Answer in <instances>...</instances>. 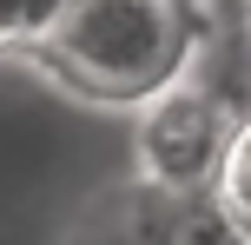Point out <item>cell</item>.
I'll return each instance as SVG.
<instances>
[{
  "mask_svg": "<svg viewBox=\"0 0 251 245\" xmlns=\"http://www.w3.org/2000/svg\"><path fill=\"white\" fill-rule=\"evenodd\" d=\"M199 47V0H79L33 53L60 86L100 106H146L178 73H192Z\"/></svg>",
  "mask_w": 251,
  "mask_h": 245,
  "instance_id": "1",
  "label": "cell"
},
{
  "mask_svg": "<svg viewBox=\"0 0 251 245\" xmlns=\"http://www.w3.org/2000/svg\"><path fill=\"white\" fill-rule=\"evenodd\" d=\"M238 126H245V113L231 106V93L218 80H205L199 66L178 73L159 100L139 106V172H146V186H159V192H212Z\"/></svg>",
  "mask_w": 251,
  "mask_h": 245,
  "instance_id": "2",
  "label": "cell"
},
{
  "mask_svg": "<svg viewBox=\"0 0 251 245\" xmlns=\"http://www.w3.org/2000/svg\"><path fill=\"white\" fill-rule=\"evenodd\" d=\"M73 7H79V0H0V47L33 53L40 40H47L66 13H73Z\"/></svg>",
  "mask_w": 251,
  "mask_h": 245,
  "instance_id": "3",
  "label": "cell"
},
{
  "mask_svg": "<svg viewBox=\"0 0 251 245\" xmlns=\"http://www.w3.org/2000/svg\"><path fill=\"white\" fill-rule=\"evenodd\" d=\"M212 199L231 212V225H238V232L251 239V113H245L238 139H231V153H225V172H218Z\"/></svg>",
  "mask_w": 251,
  "mask_h": 245,
  "instance_id": "4",
  "label": "cell"
}]
</instances>
